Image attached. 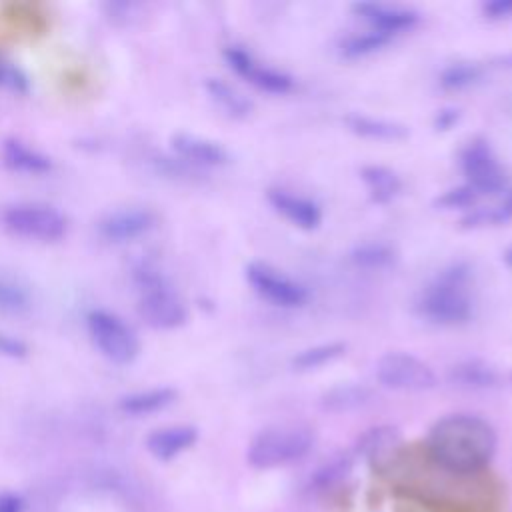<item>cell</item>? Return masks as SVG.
I'll return each instance as SVG.
<instances>
[{
  "label": "cell",
  "instance_id": "cell-18",
  "mask_svg": "<svg viewBox=\"0 0 512 512\" xmlns=\"http://www.w3.org/2000/svg\"><path fill=\"white\" fill-rule=\"evenodd\" d=\"M400 442V432L394 426L382 424L366 430L358 438V452L372 464H384L398 452Z\"/></svg>",
  "mask_w": 512,
  "mask_h": 512
},
{
  "label": "cell",
  "instance_id": "cell-26",
  "mask_svg": "<svg viewBox=\"0 0 512 512\" xmlns=\"http://www.w3.org/2000/svg\"><path fill=\"white\" fill-rule=\"evenodd\" d=\"M346 350V344L342 342H326V344H316L310 346L306 350H300L294 358H292V366L296 370H316L336 358H340Z\"/></svg>",
  "mask_w": 512,
  "mask_h": 512
},
{
  "label": "cell",
  "instance_id": "cell-37",
  "mask_svg": "<svg viewBox=\"0 0 512 512\" xmlns=\"http://www.w3.org/2000/svg\"><path fill=\"white\" fill-rule=\"evenodd\" d=\"M500 206H502L504 214H506V216H508V220H510V218H512V192L504 198V202H502Z\"/></svg>",
  "mask_w": 512,
  "mask_h": 512
},
{
  "label": "cell",
  "instance_id": "cell-24",
  "mask_svg": "<svg viewBox=\"0 0 512 512\" xmlns=\"http://www.w3.org/2000/svg\"><path fill=\"white\" fill-rule=\"evenodd\" d=\"M350 260L366 270H382L394 264L396 250L386 242H362L350 252Z\"/></svg>",
  "mask_w": 512,
  "mask_h": 512
},
{
  "label": "cell",
  "instance_id": "cell-29",
  "mask_svg": "<svg viewBox=\"0 0 512 512\" xmlns=\"http://www.w3.org/2000/svg\"><path fill=\"white\" fill-rule=\"evenodd\" d=\"M350 468H352L350 456H348V454H338V456L326 460V462L316 470L312 482H314V486H318V488H328V486L340 482V480L350 472Z\"/></svg>",
  "mask_w": 512,
  "mask_h": 512
},
{
  "label": "cell",
  "instance_id": "cell-6",
  "mask_svg": "<svg viewBox=\"0 0 512 512\" xmlns=\"http://www.w3.org/2000/svg\"><path fill=\"white\" fill-rule=\"evenodd\" d=\"M2 222L12 234L38 242H56L68 232V218L56 206L42 202L10 204Z\"/></svg>",
  "mask_w": 512,
  "mask_h": 512
},
{
  "label": "cell",
  "instance_id": "cell-25",
  "mask_svg": "<svg viewBox=\"0 0 512 512\" xmlns=\"http://www.w3.org/2000/svg\"><path fill=\"white\" fill-rule=\"evenodd\" d=\"M484 76V66L478 62H452L440 72V86L444 90H464L474 86Z\"/></svg>",
  "mask_w": 512,
  "mask_h": 512
},
{
  "label": "cell",
  "instance_id": "cell-16",
  "mask_svg": "<svg viewBox=\"0 0 512 512\" xmlns=\"http://www.w3.org/2000/svg\"><path fill=\"white\" fill-rule=\"evenodd\" d=\"M196 438H198V430L194 426L172 424V426L152 430L146 436V448L154 458L166 462L176 458L190 446H194Z\"/></svg>",
  "mask_w": 512,
  "mask_h": 512
},
{
  "label": "cell",
  "instance_id": "cell-30",
  "mask_svg": "<svg viewBox=\"0 0 512 512\" xmlns=\"http://www.w3.org/2000/svg\"><path fill=\"white\" fill-rule=\"evenodd\" d=\"M478 192L472 190L468 184L464 186H456V188H450L446 192H442L438 198H436V206L444 208V210H454V208H472L474 202L478 200Z\"/></svg>",
  "mask_w": 512,
  "mask_h": 512
},
{
  "label": "cell",
  "instance_id": "cell-20",
  "mask_svg": "<svg viewBox=\"0 0 512 512\" xmlns=\"http://www.w3.org/2000/svg\"><path fill=\"white\" fill-rule=\"evenodd\" d=\"M174 400H176V392L172 388L158 386V388H146V390L124 394L118 400V408L130 416H148L168 408Z\"/></svg>",
  "mask_w": 512,
  "mask_h": 512
},
{
  "label": "cell",
  "instance_id": "cell-23",
  "mask_svg": "<svg viewBox=\"0 0 512 512\" xmlns=\"http://www.w3.org/2000/svg\"><path fill=\"white\" fill-rule=\"evenodd\" d=\"M372 398V392L366 386L360 384H340L328 390L322 398V404L326 410L332 412H348L362 408Z\"/></svg>",
  "mask_w": 512,
  "mask_h": 512
},
{
  "label": "cell",
  "instance_id": "cell-14",
  "mask_svg": "<svg viewBox=\"0 0 512 512\" xmlns=\"http://www.w3.org/2000/svg\"><path fill=\"white\" fill-rule=\"evenodd\" d=\"M266 196H268L270 206L278 214H282L288 222H292L294 226H298L302 230H314L320 226L322 210L314 200L294 194L284 188H270Z\"/></svg>",
  "mask_w": 512,
  "mask_h": 512
},
{
  "label": "cell",
  "instance_id": "cell-1",
  "mask_svg": "<svg viewBox=\"0 0 512 512\" xmlns=\"http://www.w3.org/2000/svg\"><path fill=\"white\" fill-rule=\"evenodd\" d=\"M498 446L496 430L476 414L456 412L434 422L428 432V452L432 460L452 474H476L484 470Z\"/></svg>",
  "mask_w": 512,
  "mask_h": 512
},
{
  "label": "cell",
  "instance_id": "cell-28",
  "mask_svg": "<svg viewBox=\"0 0 512 512\" xmlns=\"http://www.w3.org/2000/svg\"><path fill=\"white\" fill-rule=\"evenodd\" d=\"M30 306H32V300L28 290L18 282L6 276H0V314L20 316L28 312Z\"/></svg>",
  "mask_w": 512,
  "mask_h": 512
},
{
  "label": "cell",
  "instance_id": "cell-22",
  "mask_svg": "<svg viewBox=\"0 0 512 512\" xmlns=\"http://www.w3.org/2000/svg\"><path fill=\"white\" fill-rule=\"evenodd\" d=\"M204 88H206V94L210 96V100L224 114H228L232 118H244L252 112V102L240 90H236L232 84L224 82L222 78H206Z\"/></svg>",
  "mask_w": 512,
  "mask_h": 512
},
{
  "label": "cell",
  "instance_id": "cell-21",
  "mask_svg": "<svg viewBox=\"0 0 512 512\" xmlns=\"http://www.w3.org/2000/svg\"><path fill=\"white\" fill-rule=\"evenodd\" d=\"M360 176L368 188L372 202L376 204H388L402 192V180L392 168L368 164L360 170Z\"/></svg>",
  "mask_w": 512,
  "mask_h": 512
},
{
  "label": "cell",
  "instance_id": "cell-19",
  "mask_svg": "<svg viewBox=\"0 0 512 512\" xmlns=\"http://www.w3.org/2000/svg\"><path fill=\"white\" fill-rule=\"evenodd\" d=\"M346 126L362 138L378 140V142H396L408 136V128L400 122L386 120V118H374L368 114H348Z\"/></svg>",
  "mask_w": 512,
  "mask_h": 512
},
{
  "label": "cell",
  "instance_id": "cell-13",
  "mask_svg": "<svg viewBox=\"0 0 512 512\" xmlns=\"http://www.w3.org/2000/svg\"><path fill=\"white\" fill-rule=\"evenodd\" d=\"M170 146L180 162L194 168H218L230 162V154L220 142L198 134L176 132L170 138Z\"/></svg>",
  "mask_w": 512,
  "mask_h": 512
},
{
  "label": "cell",
  "instance_id": "cell-32",
  "mask_svg": "<svg viewBox=\"0 0 512 512\" xmlns=\"http://www.w3.org/2000/svg\"><path fill=\"white\" fill-rule=\"evenodd\" d=\"M0 86L16 94H26L30 88V80L18 66L0 60Z\"/></svg>",
  "mask_w": 512,
  "mask_h": 512
},
{
  "label": "cell",
  "instance_id": "cell-5",
  "mask_svg": "<svg viewBox=\"0 0 512 512\" xmlns=\"http://www.w3.org/2000/svg\"><path fill=\"white\" fill-rule=\"evenodd\" d=\"M86 330L94 348L112 364L126 366L140 352L136 330L116 312L92 308L86 314Z\"/></svg>",
  "mask_w": 512,
  "mask_h": 512
},
{
  "label": "cell",
  "instance_id": "cell-3",
  "mask_svg": "<svg viewBox=\"0 0 512 512\" xmlns=\"http://www.w3.org/2000/svg\"><path fill=\"white\" fill-rule=\"evenodd\" d=\"M132 280L138 290L136 308L144 322L158 330H174L188 318L184 300L152 264H140L132 270Z\"/></svg>",
  "mask_w": 512,
  "mask_h": 512
},
{
  "label": "cell",
  "instance_id": "cell-9",
  "mask_svg": "<svg viewBox=\"0 0 512 512\" xmlns=\"http://www.w3.org/2000/svg\"><path fill=\"white\" fill-rule=\"evenodd\" d=\"M460 166L466 176V184L478 194L500 192L506 184L504 170L484 138H474L462 148Z\"/></svg>",
  "mask_w": 512,
  "mask_h": 512
},
{
  "label": "cell",
  "instance_id": "cell-2",
  "mask_svg": "<svg viewBox=\"0 0 512 512\" xmlns=\"http://www.w3.org/2000/svg\"><path fill=\"white\" fill-rule=\"evenodd\" d=\"M472 270L466 262H454L440 270L430 284L422 288L416 298V310L422 318L454 326L468 322L474 312V302L470 296Z\"/></svg>",
  "mask_w": 512,
  "mask_h": 512
},
{
  "label": "cell",
  "instance_id": "cell-17",
  "mask_svg": "<svg viewBox=\"0 0 512 512\" xmlns=\"http://www.w3.org/2000/svg\"><path fill=\"white\" fill-rule=\"evenodd\" d=\"M448 380L458 388L486 390V388H494L498 384L500 376H498V370L492 364H488L486 360L466 358V360H460L454 366H450Z\"/></svg>",
  "mask_w": 512,
  "mask_h": 512
},
{
  "label": "cell",
  "instance_id": "cell-10",
  "mask_svg": "<svg viewBox=\"0 0 512 512\" xmlns=\"http://www.w3.org/2000/svg\"><path fill=\"white\" fill-rule=\"evenodd\" d=\"M222 54L230 70H234L240 78H244L248 84L256 86L258 90H264L270 94H286L294 88V78L290 74L258 62L242 46H236V44L226 46Z\"/></svg>",
  "mask_w": 512,
  "mask_h": 512
},
{
  "label": "cell",
  "instance_id": "cell-11",
  "mask_svg": "<svg viewBox=\"0 0 512 512\" xmlns=\"http://www.w3.org/2000/svg\"><path fill=\"white\" fill-rule=\"evenodd\" d=\"M156 226V214L144 206H124L106 212L98 224V236L110 244H128L146 236Z\"/></svg>",
  "mask_w": 512,
  "mask_h": 512
},
{
  "label": "cell",
  "instance_id": "cell-31",
  "mask_svg": "<svg viewBox=\"0 0 512 512\" xmlns=\"http://www.w3.org/2000/svg\"><path fill=\"white\" fill-rule=\"evenodd\" d=\"M506 220L508 216L504 214L502 206H484V208H470V212L462 218V226L482 228V226H496Z\"/></svg>",
  "mask_w": 512,
  "mask_h": 512
},
{
  "label": "cell",
  "instance_id": "cell-33",
  "mask_svg": "<svg viewBox=\"0 0 512 512\" xmlns=\"http://www.w3.org/2000/svg\"><path fill=\"white\" fill-rule=\"evenodd\" d=\"M482 14L486 18H512V0H488L482 4Z\"/></svg>",
  "mask_w": 512,
  "mask_h": 512
},
{
  "label": "cell",
  "instance_id": "cell-12",
  "mask_svg": "<svg viewBox=\"0 0 512 512\" xmlns=\"http://www.w3.org/2000/svg\"><path fill=\"white\" fill-rule=\"evenodd\" d=\"M352 12L356 16H360L370 30L388 34V36H396L402 34L406 30H412L418 20L420 14L414 8L408 6H398V4H382V2H354L352 4Z\"/></svg>",
  "mask_w": 512,
  "mask_h": 512
},
{
  "label": "cell",
  "instance_id": "cell-4",
  "mask_svg": "<svg viewBox=\"0 0 512 512\" xmlns=\"http://www.w3.org/2000/svg\"><path fill=\"white\" fill-rule=\"evenodd\" d=\"M316 434L306 424H274L260 430L248 444L246 460L252 468L272 470L302 460L314 446Z\"/></svg>",
  "mask_w": 512,
  "mask_h": 512
},
{
  "label": "cell",
  "instance_id": "cell-7",
  "mask_svg": "<svg viewBox=\"0 0 512 512\" xmlns=\"http://www.w3.org/2000/svg\"><path fill=\"white\" fill-rule=\"evenodd\" d=\"M376 380L400 392H422L436 386V372L410 352H386L376 362Z\"/></svg>",
  "mask_w": 512,
  "mask_h": 512
},
{
  "label": "cell",
  "instance_id": "cell-27",
  "mask_svg": "<svg viewBox=\"0 0 512 512\" xmlns=\"http://www.w3.org/2000/svg\"><path fill=\"white\" fill-rule=\"evenodd\" d=\"M392 40V36L376 32V30H366L360 34H352L342 42V54L346 58H362L368 54H374L378 50H382L388 42Z\"/></svg>",
  "mask_w": 512,
  "mask_h": 512
},
{
  "label": "cell",
  "instance_id": "cell-8",
  "mask_svg": "<svg viewBox=\"0 0 512 512\" xmlns=\"http://www.w3.org/2000/svg\"><path fill=\"white\" fill-rule=\"evenodd\" d=\"M246 280L262 300L280 308H300L310 298L306 286L264 262H250Z\"/></svg>",
  "mask_w": 512,
  "mask_h": 512
},
{
  "label": "cell",
  "instance_id": "cell-34",
  "mask_svg": "<svg viewBox=\"0 0 512 512\" xmlns=\"http://www.w3.org/2000/svg\"><path fill=\"white\" fill-rule=\"evenodd\" d=\"M0 352L8 356H24L26 354V344L10 334L0 332Z\"/></svg>",
  "mask_w": 512,
  "mask_h": 512
},
{
  "label": "cell",
  "instance_id": "cell-15",
  "mask_svg": "<svg viewBox=\"0 0 512 512\" xmlns=\"http://www.w3.org/2000/svg\"><path fill=\"white\" fill-rule=\"evenodd\" d=\"M0 156L10 170L26 176H44L54 168V162L46 152L20 138H6L0 146Z\"/></svg>",
  "mask_w": 512,
  "mask_h": 512
},
{
  "label": "cell",
  "instance_id": "cell-38",
  "mask_svg": "<svg viewBox=\"0 0 512 512\" xmlns=\"http://www.w3.org/2000/svg\"><path fill=\"white\" fill-rule=\"evenodd\" d=\"M506 262H508V266H512V248L506 252Z\"/></svg>",
  "mask_w": 512,
  "mask_h": 512
},
{
  "label": "cell",
  "instance_id": "cell-35",
  "mask_svg": "<svg viewBox=\"0 0 512 512\" xmlns=\"http://www.w3.org/2000/svg\"><path fill=\"white\" fill-rule=\"evenodd\" d=\"M460 114L456 108H442L434 116V128L436 130H450L458 122Z\"/></svg>",
  "mask_w": 512,
  "mask_h": 512
},
{
  "label": "cell",
  "instance_id": "cell-36",
  "mask_svg": "<svg viewBox=\"0 0 512 512\" xmlns=\"http://www.w3.org/2000/svg\"><path fill=\"white\" fill-rule=\"evenodd\" d=\"M0 512H22V500L18 494L2 492L0 494Z\"/></svg>",
  "mask_w": 512,
  "mask_h": 512
}]
</instances>
